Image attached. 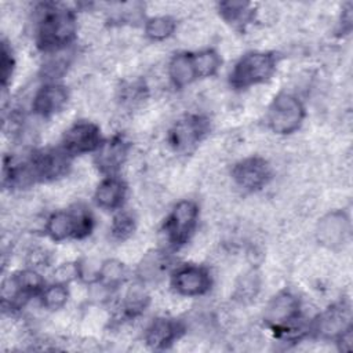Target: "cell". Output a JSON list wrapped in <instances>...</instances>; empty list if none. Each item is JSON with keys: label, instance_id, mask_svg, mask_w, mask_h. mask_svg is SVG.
<instances>
[{"label": "cell", "instance_id": "obj_20", "mask_svg": "<svg viewBox=\"0 0 353 353\" xmlns=\"http://www.w3.org/2000/svg\"><path fill=\"white\" fill-rule=\"evenodd\" d=\"M125 277H127V270L121 261L106 259L101 262L97 283L105 287L106 290L112 291L120 287L125 281Z\"/></svg>", "mask_w": 353, "mask_h": 353}, {"label": "cell", "instance_id": "obj_26", "mask_svg": "<svg viewBox=\"0 0 353 353\" xmlns=\"http://www.w3.org/2000/svg\"><path fill=\"white\" fill-rule=\"evenodd\" d=\"M261 288V277L255 270H248L234 284V296L241 302L252 301Z\"/></svg>", "mask_w": 353, "mask_h": 353}, {"label": "cell", "instance_id": "obj_17", "mask_svg": "<svg viewBox=\"0 0 353 353\" xmlns=\"http://www.w3.org/2000/svg\"><path fill=\"white\" fill-rule=\"evenodd\" d=\"M167 74L172 85L176 88H185L197 80L193 63V52L182 51L172 55L167 65Z\"/></svg>", "mask_w": 353, "mask_h": 353}, {"label": "cell", "instance_id": "obj_27", "mask_svg": "<svg viewBox=\"0 0 353 353\" xmlns=\"http://www.w3.org/2000/svg\"><path fill=\"white\" fill-rule=\"evenodd\" d=\"M142 281L156 280L167 269V256L163 252H150L148 254L139 266Z\"/></svg>", "mask_w": 353, "mask_h": 353}, {"label": "cell", "instance_id": "obj_19", "mask_svg": "<svg viewBox=\"0 0 353 353\" xmlns=\"http://www.w3.org/2000/svg\"><path fill=\"white\" fill-rule=\"evenodd\" d=\"M150 303V295L148 294L143 281L132 284L124 294L121 309L127 319H135L141 316Z\"/></svg>", "mask_w": 353, "mask_h": 353}, {"label": "cell", "instance_id": "obj_10", "mask_svg": "<svg viewBox=\"0 0 353 353\" xmlns=\"http://www.w3.org/2000/svg\"><path fill=\"white\" fill-rule=\"evenodd\" d=\"M210 123L200 114H189L179 119L168 134L170 145L178 152H189L208 134Z\"/></svg>", "mask_w": 353, "mask_h": 353}, {"label": "cell", "instance_id": "obj_15", "mask_svg": "<svg viewBox=\"0 0 353 353\" xmlns=\"http://www.w3.org/2000/svg\"><path fill=\"white\" fill-rule=\"evenodd\" d=\"M350 324V309L341 302L324 310L313 323L310 330L323 339H336V336Z\"/></svg>", "mask_w": 353, "mask_h": 353}, {"label": "cell", "instance_id": "obj_25", "mask_svg": "<svg viewBox=\"0 0 353 353\" xmlns=\"http://www.w3.org/2000/svg\"><path fill=\"white\" fill-rule=\"evenodd\" d=\"M72 58L65 50H59L55 52H50L48 59L44 62L41 68V74L48 81H55L57 79H61L70 66Z\"/></svg>", "mask_w": 353, "mask_h": 353}, {"label": "cell", "instance_id": "obj_7", "mask_svg": "<svg viewBox=\"0 0 353 353\" xmlns=\"http://www.w3.org/2000/svg\"><path fill=\"white\" fill-rule=\"evenodd\" d=\"M102 142L103 139L98 124L88 120H79L63 132L61 149L73 157L85 153H95Z\"/></svg>", "mask_w": 353, "mask_h": 353}, {"label": "cell", "instance_id": "obj_21", "mask_svg": "<svg viewBox=\"0 0 353 353\" xmlns=\"http://www.w3.org/2000/svg\"><path fill=\"white\" fill-rule=\"evenodd\" d=\"M176 30V21L171 15H154L146 19L143 26L145 36L152 41H163Z\"/></svg>", "mask_w": 353, "mask_h": 353}, {"label": "cell", "instance_id": "obj_11", "mask_svg": "<svg viewBox=\"0 0 353 353\" xmlns=\"http://www.w3.org/2000/svg\"><path fill=\"white\" fill-rule=\"evenodd\" d=\"M185 334V325L171 317H157L145 328L143 341L153 350H164Z\"/></svg>", "mask_w": 353, "mask_h": 353}, {"label": "cell", "instance_id": "obj_8", "mask_svg": "<svg viewBox=\"0 0 353 353\" xmlns=\"http://www.w3.org/2000/svg\"><path fill=\"white\" fill-rule=\"evenodd\" d=\"M212 279L210 270L203 265H181L171 276L172 290L185 298L201 296L210 291Z\"/></svg>", "mask_w": 353, "mask_h": 353}, {"label": "cell", "instance_id": "obj_12", "mask_svg": "<svg viewBox=\"0 0 353 353\" xmlns=\"http://www.w3.org/2000/svg\"><path fill=\"white\" fill-rule=\"evenodd\" d=\"M128 150V142L123 137L114 135L110 139L103 141L94 153L95 167L105 175H116L125 164Z\"/></svg>", "mask_w": 353, "mask_h": 353}, {"label": "cell", "instance_id": "obj_22", "mask_svg": "<svg viewBox=\"0 0 353 353\" xmlns=\"http://www.w3.org/2000/svg\"><path fill=\"white\" fill-rule=\"evenodd\" d=\"M193 63L197 79H205L212 77L218 73L222 65V58L216 50L204 48L197 52H193Z\"/></svg>", "mask_w": 353, "mask_h": 353}, {"label": "cell", "instance_id": "obj_2", "mask_svg": "<svg viewBox=\"0 0 353 353\" xmlns=\"http://www.w3.org/2000/svg\"><path fill=\"white\" fill-rule=\"evenodd\" d=\"M95 219L90 208L84 204H74L69 210H58L48 215L44 222V233L52 241L69 239L81 240L91 234Z\"/></svg>", "mask_w": 353, "mask_h": 353}, {"label": "cell", "instance_id": "obj_4", "mask_svg": "<svg viewBox=\"0 0 353 353\" xmlns=\"http://www.w3.org/2000/svg\"><path fill=\"white\" fill-rule=\"evenodd\" d=\"M306 116L302 101L291 92H279L269 105L266 113L268 127L279 135L295 132Z\"/></svg>", "mask_w": 353, "mask_h": 353}, {"label": "cell", "instance_id": "obj_24", "mask_svg": "<svg viewBox=\"0 0 353 353\" xmlns=\"http://www.w3.org/2000/svg\"><path fill=\"white\" fill-rule=\"evenodd\" d=\"M137 230V218L128 210H117L110 223V234L117 241L128 240Z\"/></svg>", "mask_w": 353, "mask_h": 353}, {"label": "cell", "instance_id": "obj_16", "mask_svg": "<svg viewBox=\"0 0 353 353\" xmlns=\"http://www.w3.org/2000/svg\"><path fill=\"white\" fill-rule=\"evenodd\" d=\"M127 183L117 175H106L95 188L94 203L105 211H117L127 197Z\"/></svg>", "mask_w": 353, "mask_h": 353}, {"label": "cell", "instance_id": "obj_18", "mask_svg": "<svg viewBox=\"0 0 353 353\" xmlns=\"http://www.w3.org/2000/svg\"><path fill=\"white\" fill-rule=\"evenodd\" d=\"M221 18L234 28H245L255 18V8L247 1H221L218 3Z\"/></svg>", "mask_w": 353, "mask_h": 353}, {"label": "cell", "instance_id": "obj_3", "mask_svg": "<svg viewBox=\"0 0 353 353\" xmlns=\"http://www.w3.org/2000/svg\"><path fill=\"white\" fill-rule=\"evenodd\" d=\"M279 57L272 51L245 52L234 63L229 83L236 90H247L263 84L272 79L277 69Z\"/></svg>", "mask_w": 353, "mask_h": 353}, {"label": "cell", "instance_id": "obj_13", "mask_svg": "<svg viewBox=\"0 0 353 353\" xmlns=\"http://www.w3.org/2000/svg\"><path fill=\"white\" fill-rule=\"evenodd\" d=\"M350 230L349 218L343 211H331L324 215L316 229L319 243L330 250L341 248L346 241Z\"/></svg>", "mask_w": 353, "mask_h": 353}, {"label": "cell", "instance_id": "obj_29", "mask_svg": "<svg viewBox=\"0 0 353 353\" xmlns=\"http://www.w3.org/2000/svg\"><path fill=\"white\" fill-rule=\"evenodd\" d=\"M352 342H353V327L349 325L346 330H343L335 339V343L338 345L339 350L342 352H350L352 350Z\"/></svg>", "mask_w": 353, "mask_h": 353}, {"label": "cell", "instance_id": "obj_9", "mask_svg": "<svg viewBox=\"0 0 353 353\" xmlns=\"http://www.w3.org/2000/svg\"><path fill=\"white\" fill-rule=\"evenodd\" d=\"M272 178V167L261 156H250L237 161L232 168V179L244 192H258Z\"/></svg>", "mask_w": 353, "mask_h": 353}, {"label": "cell", "instance_id": "obj_1", "mask_svg": "<svg viewBox=\"0 0 353 353\" xmlns=\"http://www.w3.org/2000/svg\"><path fill=\"white\" fill-rule=\"evenodd\" d=\"M43 8L36 29L37 47L48 54L68 48L77 36L76 14L57 6H43Z\"/></svg>", "mask_w": 353, "mask_h": 353}, {"label": "cell", "instance_id": "obj_14", "mask_svg": "<svg viewBox=\"0 0 353 353\" xmlns=\"http://www.w3.org/2000/svg\"><path fill=\"white\" fill-rule=\"evenodd\" d=\"M69 101V91L65 85L48 81L41 85L32 99V112L39 117H50L61 112Z\"/></svg>", "mask_w": 353, "mask_h": 353}, {"label": "cell", "instance_id": "obj_28", "mask_svg": "<svg viewBox=\"0 0 353 353\" xmlns=\"http://www.w3.org/2000/svg\"><path fill=\"white\" fill-rule=\"evenodd\" d=\"M0 65H1V83H3V87L6 88L7 84L11 80V76H12L14 69H15V59H14L11 47L6 41L1 43V61H0Z\"/></svg>", "mask_w": 353, "mask_h": 353}, {"label": "cell", "instance_id": "obj_5", "mask_svg": "<svg viewBox=\"0 0 353 353\" xmlns=\"http://www.w3.org/2000/svg\"><path fill=\"white\" fill-rule=\"evenodd\" d=\"M199 212L196 201L188 199L172 207L163 226L165 241L171 248L178 250L192 239L199 223Z\"/></svg>", "mask_w": 353, "mask_h": 353}, {"label": "cell", "instance_id": "obj_23", "mask_svg": "<svg viewBox=\"0 0 353 353\" xmlns=\"http://www.w3.org/2000/svg\"><path fill=\"white\" fill-rule=\"evenodd\" d=\"M40 303L44 309L55 312L62 309L69 299V288L65 283L54 281L50 285H46L41 294L39 295Z\"/></svg>", "mask_w": 353, "mask_h": 353}, {"label": "cell", "instance_id": "obj_6", "mask_svg": "<svg viewBox=\"0 0 353 353\" xmlns=\"http://www.w3.org/2000/svg\"><path fill=\"white\" fill-rule=\"evenodd\" d=\"M70 156L63 149H41L26 161L32 181L50 182L65 176L70 168Z\"/></svg>", "mask_w": 353, "mask_h": 353}]
</instances>
